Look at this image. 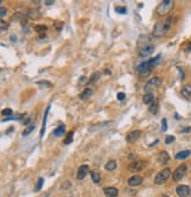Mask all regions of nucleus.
Returning a JSON list of instances; mask_svg holds the SVG:
<instances>
[{
    "label": "nucleus",
    "mask_w": 191,
    "mask_h": 197,
    "mask_svg": "<svg viewBox=\"0 0 191 197\" xmlns=\"http://www.w3.org/2000/svg\"><path fill=\"white\" fill-rule=\"evenodd\" d=\"M66 133V127H65V124H61V126H59L56 129H54V131H53V134H54V136H56V137H60V136H62L63 134Z\"/></svg>",
    "instance_id": "nucleus-17"
},
{
    "label": "nucleus",
    "mask_w": 191,
    "mask_h": 197,
    "mask_svg": "<svg viewBox=\"0 0 191 197\" xmlns=\"http://www.w3.org/2000/svg\"><path fill=\"white\" fill-rule=\"evenodd\" d=\"M99 79H100V74H99V73H95V74H93V75L90 76V79L88 80V82H89V83H94V82H96Z\"/></svg>",
    "instance_id": "nucleus-29"
},
{
    "label": "nucleus",
    "mask_w": 191,
    "mask_h": 197,
    "mask_svg": "<svg viewBox=\"0 0 191 197\" xmlns=\"http://www.w3.org/2000/svg\"><path fill=\"white\" fill-rule=\"evenodd\" d=\"M91 94H93L91 88H84L83 92L80 94V99L81 100H87V99H89L91 96Z\"/></svg>",
    "instance_id": "nucleus-18"
},
{
    "label": "nucleus",
    "mask_w": 191,
    "mask_h": 197,
    "mask_svg": "<svg viewBox=\"0 0 191 197\" xmlns=\"http://www.w3.org/2000/svg\"><path fill=\"white\" fill-rule=\"evenodd\" d=\"M103 192L107 197H116L118 195V190L114 187H107L103 189Z\"/></svg>",
    "instance_id": "nucleus-13"
},
{
    "label": "nucleus",
    "mask_w": 191,
    "mask_h": 197,
    "mask_svg": "<svg viewBox=\"0 0 191 197\" xmlns=\"http://www.w3.org/2000/svg\"><path fill=\"white\" fill-rule=\"evenodd\" d=\"M158 110V101L157 99H155L150 104H149V111L151 113V114H156Z\"/></svg>",
    "instance_id": "nucleus-20"
},
{
    "label": "nucleus",
    "mask_w": 191,
    "mask_h": 197,
    "mask_svg": "<svg viewBox=\"0 0 191 197\" xmlns=\"http://www.w3.org/2000/svg\"><path fill=\"white\" fill-rule=\"evenodd\" d=\"M175 116H176V119H177V120H179V119H181V118H179V115H178V114H176V115H175Z\"/></svg>",
    "instance_id": "nucleus-45"
},
{
    "label": "nucleus",
    "mask_w": 191,
    "mask_h": 197,
    "mask_svg": "<svg viewBox=\"0 0 191 197\" xmlns=\"http://www.w3.org/2000/svg\"><path fill=\"white\" fill-rule=\"evenodd\" d=\"M89 173V165L88 164H82L79 169H78V174H76V178L78 180H83L87 174Z\"/></svg>",
    "instance_id": "nucleus-9"
},
{
    "label": "nucleus",
    "mask_w": 191,
    "mask_h": 197,
    "mask_svg": "<svg viewBox=\"0 0 191 197\" xmlns=\"http://www.w3.org/2000/svg\"><path fill=\"white\" fill-rule=\"evenodd\" d=\"M161 197H169V196H168V195H162Z\"/></svg>",
    "instance_id": "nucleus-46"
},
{
    "label": "nucleus",
    "mask_w": 191,
    "mask_h": 197,
    "mask_svg": "<svg viewBox=\"0 0 191 197\" xmlns=\"http://www.w3.org/2000/svg\"><path fill=\"white\" fill-rule=\"evenodd\" d=\"M170 175H171V170H170V168H164L163 170H161L160 173H158V174L155 176V180H154L155 184H157V185L164 184V183L169 180Z\"/></svg>",
    "instance_id": "nucleus-6"
},
{
    "label": "nucleus",
    "mask_w": 191,
    "mask_h": 197,
    "mask_svg": "<svg viewBox=\"0 0 191 197\" xmlns=\"http://www.w3.org/2000/svg\"><path fill=\"white\" fill-rule=\"evenodd\" d=\"M190 131H191V127H188V128L181 130V133H190Z\"/></svg>",
    "instance_id": "nucleus-39"
},
{
    "label": "nucleus",
    "mask_w": 191,
    "mask_h": 197,
    "mask_svg": "<svg viewBox=\"0 0 191 197\" xmlns=\"http://www.w3.org/2000/svg\"><path fill=\"white\" fill-rule=\"evenodd\" d=\"M168 124H167V119H162V131H167Z\"/></svg>",
    "instance_id": "nucleus-34"
},
{
    "label": "nucleus",
    "mask_w": 191,
    "mask_h": 197,
    "mask_svg": "<svg viewBox=\"0 0 191 197\" xmlns=\"http://www.w3.org/2000/svg\"><path fill=\"white\" fill-rule=\"evenodd\" d=\"M6 13H7V10L5 7H0V19L4 18L6 15Z\"/></svg>",
    "instance_id": "nucleus-35"
},
{
    "label": "nucleus",
    "mask_w": 191,
    "mask_h": 197,
    "mask_svg": "<svg viewBox=\"0 0 191 197\" xmlns=\"http://www.w3.org/2000/svg\"><path fill=\"white\" fill-rule=\"evenodd\" d=\"M27 17L30 19H38V18H40V12L38 10H29L27 12Z\"/></svg>",
    "instance_id": "nucleus-22"
},
{
    "label": "nucleus",
    "mask_w": 191,
    "mask_h": 197,
    "mask_svg": "<svg viewBox=\"0 0 191 197\" xmlns=\"http://www.w3.org/2000/svg\"><path fill=\"white\" fill-rule=\"evenodd\" d=\"M174 7V1L172 0H163L162 3H160V5L156 8V13L160 17H164L167 14H169V12L172 10Z\"/></svg>",
    "instance_id": "nucleus-4"
},
{
    "label": "nucleus",
    "mask_w": 191,
    "mask_h": 197,
    "mask_svg": "<svg viewBox=\"0 0 191 197\" xmlns=\"http://www.w3.org/2000/svg\"><path fill=\"white\" fill-rule=\"evenodd\" d=\"M162 84V79L158 77V76H155L152 79H150L145 84H144V92L145 94L148 93H152L156 88H158Z\"/></svg>",
    "instance_id": "nucleus-5"
},
{
    "label": "nucleus",
    "mask_w": 191,
    "mask_h": 197,
    "mask_svg": "<svg viewBox=\"0 0 191 197\" xmlns=\"http://www.w3.org/2000/svg\"><path fill=\"white\" fill-rule=\"evenodd\" d=\"M42 185H44V178L39 177L38 182H37V187H35V191H40L42 189Z\"/></svg>",
    "instance_id": "nucleus-30"
},
{
    "label": "nucleus",
    "mask_w": 191,
    "mask_h": 197,
    "mask_svg": "<svg viewBox=\"0 0 191 197\" xmlns=\"http://www.w3.org/2000/svg\"><path fill=\"white\" fill-rule=\"evenodd\" d=\"M29 122H30V119L28 118V119H26V120L24 121V124H25V126L27 127V126H29Z\"/></svg>",
    "instance_id": "nucleus-40"
},
{
    "label": "nucleus",
    "mask_w": 191,
    "mask_h": 197,
    "mask_svg": "<svg viewBox=\"0 0 191 197\" xmlns=\"http://www.w3.org/2000/svg\"><path fill=\"white\" fill-rule=\"evenodd\" d=\"M141 134H142L141 130H133V131H130L128 135H127V137H125L127 142H128V143H134L135 141H137L140 138Z\"/></svg>",
    "instance_id": "nucleus-10"
},
{
    "label": "nucleus",
    "mask_w": 191,
    "mask_h": 197,
    "mask_svg": "<svg viewBox=\"0 0 191 197\" xmlns=\"http://www.w3.org/2000/svg\"><path fill=\"white\" fill-rule=\"evenodd\" d=\"M37 84H38V86L44 87V88H51L52 87V83L48 82V81H38Z\"/></svg>",
    "instance_id": "nucleus-28"
},
{
    "label": "nucleus",
    "mask_w": 191,
    "mask_h": 197,
    "mask_svg": "<svg viewBox=\"0 0 191 197\" xmlns=\"http://www.w3.org/2000/svg\"><path fill=\"white\" fill-rule=\"evenodd\" d=\"M115 11H116V13H118V14H125V13H127V7H125V6H117V7L115 8Z\"/></svg>",
    "instance_id": "nucleus-31"
},
{
    "label": "nucleus",
    "mask_w": 191,
    "mask_h": 197,
    "mask_svg": "<svg viewBox=\"0 0 191 197\" xmlns=\"http://www.w3.org/2000/svg\"><path fill=\"white\" fill-rule=\"evenodd\" d=\"M155 50V46L152 44H150L149 39L145 37V41H142V39L140 38L138 40V55L141 58H147L150 56Z\"/></svg>",
    "instance_id": "nucleus-3"
},
{
    "label": "nucleus",
    "mask_w": 191,
    "mask_h": 197,
    "mask_svg": "<svg viewBox=\"0 0 191 197\" xmlns=\"http://www.w3.org/2000/svg\"><path fill=\"white\" fill-rule=\"evenodd\" d=\"M172 142H175V136H172V135L167 136V138H165V144H170V143H172Z\"/></svg>",
    "instance_id": "nucleus-33"
},
{
    "label": "nucleus",
    "mask_w": 191,
    "mask_h": 197,
    "mask_svg": "<svg viewBox=\"0 0 191 197\" xmlns=\"http://www.w3.org/2000/svg\"><path fill=\"white\" fill-rule=\"evenodd\" d=\"M161 59V55H157L156 58H152L150 60H147V61H143L142 64H140L137 67H136V71L140 73L141 76H147L151 73L152 68L158 64V60Z\"/></svg>",
    "instance_id": "nucleus-2"
},
{
    "label": "nucleus",
    "mask_w": 191,
    "mask_h": 197,
    "mask_svg": "<svg viewBox=\"0 0 191 197\" xmlns=\"http://www.w3.org/2000/svg\"><path fill=\"white\" fill-rule=\"evenodd\" d=\"M90 176H91V180H93V182L94 183H99L100 182V180H101V176H100V174L99 173H96V171H91L90 173Z\"/></svg>",
    "instance_id": "nucleus-25"
},
{
    "label": "nucleus",
    "mask_w": 191,
    "mask_h": 197,
    "mask_svg": "<svg viewBox=\"0 0 191 197\" xmlns=\"http://www.w3.org/2000/svg\"><path fill=\"white\" fill-rule=\"evenodd\" d=\"M190 154H191V151H190V150H183V151L177 153V154L175 155V158H176V160H184V158L189 157V156H190Z\"/></svg>",
    "instance_id": "nucleus-19"
},
{
    "label": "nucleus",
    "mask_w": 191,
    "mask_h": 197,
    "mask_svg": "<svg viewBox=\"0 0 191 197\" xmlns=\"http://www.w3.org/2000/svg\"><path fill=\"white\" fill-rule=\"evenodd\" d=\"M142 182H143V177L140 175H134L128 180V184L130 187H138L142 184Z\"/></svg>",
    "instance_id": "nucleus-12"
},
{
    "label": "nucleus",
    "mask_w": 191,
    "mask_h": 197,
    "mask_svg": "<svg viewBox=\"0 0 191 197\" xmlns=\"http://www.w3.org/2000/svg\"><path fill=\"white\" fill-rule=\"evenodd\" d=\"M181 93H182V95H183L184 97L190 99V97H191V84H185V86L182 88Z\"/></svg>",
    "instance_id": "nucleus-16"
},
{
    "label": "nucleus",
    "mask_w": 191,
    "mask_h": 197,
    "mask_svg": "<svg viewBox=\"0 0 191 197\" xmlns=\"http://www.w3.org/2000/svg\"><path fill=\"white\" fill-rule=\"evenodd\" d=\"M45 4H46L47 6H49V5H53V4H54V1H53V0H51V1H45Z\"/></svg>",
    "instance_id": "nucleus-41"
},
{
    "label": "nucleus",
    "mask_w": 191,
    "mask_h": 197,
    "mask_svg": "<svg viewBox=\"0 0 191 197\" xmlns=\"http://www.w3.org/2000/svg\"><path fill=\"white\" fill-rule=\"evenodd\" d=\"M71 185H72V183H71L69 181H66V182H65V184H62V187H61V188H62V189H68Z\"/></svg>",
    "instance_id": "nucleus-37"
},
{
    "label": "nucleus",
    "mask_w": 191,
    "mask_h": 197,
    "mask_svg": "<svg viewBox=\"0 0 191 197\" xmlns=\"http://www.w3.org/2000/svg\"><path fill=\"white\" fill-rule=\"evenodd\" d=\"M124 99H125V94L124 93H118L117 94V100L118 101H123Z\"/></svg>",
    "instance_id": "nucleus-36"
},
{
    "label": "nucleus",
    "mask_w": 191,
    "mask_h": 197,
    "mask_svg": "<svg viewBox=\"0 0 191 197\" xmlns=\"http://www.w3.org/2000/svg\"><path fill=\"white\" fill-rule=\"evenodd\" d=\"M79 82H80V83H84V82H87V77H86V76H81V77H80V80H79Z\"/></svg>",
    "instance_id": "nucleus-38"
},
{
    "label": "nucleus",
    "mask_w": 191,
    "mask_h": 197,
    "mask_svg": "<svg viewBox=\"0 0 191 197\" xmlns=\"http://www.w3.org/2000/svg\"><path fill=\"white\" fill-rule=\"evenodd\" d=\"M1 3H3V1H1V0H0V4H1Z\"/></svg>",
    "instance_id": "nucleus-47"
},
{
    "label": "nucleus",
    "mask_w": 191,
    "mask_h": 197,
    "mask_svg": "<svg viewBox=\"0 0 191 197\" xmlns=\"http://www.w3.org/2000/svg\"><path fill=\"white\" fill-rule=\"evenodd\" d=\"M176 194L179 196V197H188L190 195V188L188 185H184V184H181L176 188Z\"/></svg>",
    "instance_id": "nucleus-11"
},
{
    "label": "nucleus",
    "mask_w": 191,
    "mask_h": 197,
    "mask_svg": "<svg viewBox=\"0 0 191 197\" xmlns=\"http://www.w3.org/2000/svg\"><path fill=\"white\" fill-rule=\"evenodd\" d=\"M35 129V126L34 124H29V126H27V127H25V129L22 130V133H21V135L22 136H28L32 131H33Z\"/></svg>",
    "instance_id": "nucleus-24"
},
{
    "label": "nucleus",
    "mask_w": 191,
    "mask_h": 197,
    "mask_svg": "<svg viewBox=\"0 0 191 197\" xmlns=\"http://www.w3.org/2000/svg\"><path fill=\"white\" fill-rule=\"evenodd\" d=\"M169 160H170V156L167 151H161L158 154V162H160V164H167Z\"/></svg>",
    "instance_id": "nucleus-14"
},
{
    "label": "nucleus",
    "mask_w": 191,
    "mask_h": 197,
    "mask_svg": "<svg viewBox=\"0 0 191 197\" xmlns=\"http://www.w3.org/2000/svg\"><path fill=\"white\" fill-rule=\"evenodd\" d=\"M12 114H13V110L11 108H6V109L1 110V115L3 116H11Z\"/></svg>",
    "instance_id": "nucleus-32"
},
{
    "label": "nucleus",
    "mask_w": 191,
    "mask_h": 197,
    "mask_svg": "<svg viewBox=\"0 0 191 197\" xmlns=\"http://www.w3.org/2000/svg\"><path fill=\"white\" fill-rule=\"evenodd\" d=\"M186 52H191V42H189V46L186 48Z\"/></svg>",
    "instance_id": "nucleus-42"
},
{
    "label": "nucleus",
    "mask_w": 191,
    "mask_h": 197,
    "mask_svg": "<svg viewBox=\"0 0 191 197\" xmlns=\"http://www.w3.org/2000/svg\"><path fill=\"white\" fill-rule=\"evenodd\" d=\"M186 170H188L186 164H181L178 168H176V170L174 171V174H172V180H174L175 182H179V181L184 177V175L186 174Z\"/></svg>",
    "instance_id": "nucleus-7"
},
{
    "label": "nucleus",
    "mask_w": 191,
    "mask_h": 197,
    "mask_svg": "<svg viewBox=\"0 0 191 197\" xmlns=\"http://www.w3.org/2000/svg\"><path fill=\"white\" fill-rule=\"evenodd\" d=\"M34 30H35V32H38V33H44V32L47 31V26H45V25H37V26L34 27Z\"/></svg>",
    "instance_id": "nucleus-27"
},
{
    "label": "nucleus",
    "mask_w": 191,
    "mask_h": 197,
    "mask_svg": "<svg viewBox=\"0 0 191 197\" xmlns=\"http://www.w3.org/2000/svg\"><path fill=\"white\" fill-rule=\"evenodd\" d=\"M104 168H106L107 171H113V170H115V169H116V162L114 160H110V161L107 162Z\"/></svg>",
    "instance_id": "nucleus-23"
},
{
    "label": "nucleus",
    "mask_w": 191,
    "mask_h": 197,
    "mask_svg": "<svg viewBox=\"0 0 191 197\" xmlns=\"http://www.w3.org/2000/svg\"><path fill=\"white\" fill-rule=\"evenodd\" d=\"M12 130H13V127H12V128H10V129H8V130H7V131H6V134H10V133H11V131H12Z\"/></svg>",
    "instance_id": "nucleus-44"
},
{
    "label": "nucleus",
    "mask_w": 191,
    "mask_h": 197,
    "mask_svg": "<svg viewBox=\"0 0 191 197\" xmlns=\"http://www.w3.org/2000/svg\"><path fill=\"white\" fill-rule=\"evenodd\" d=\"M73 135H74V131H69L67 134V137L63 140V144H69L73 142Z\"/></svg>",
    "instance_id": "nucleus-26"
},
{
    "label": "nucleus",
    "mask_w": 191,
    "mask_h": 197,
    "mask_svg": "<svg viewBox=\"0 0 191 197\" xmlns=\"http://www.w3.org/2000/svg\"><path fill=\"white\" fill-rule=\"evenodd\" d=\"M147 165V162L145 161H142V160H137L135 162H133L131 164H129L128 169L129 171H133V173H137V171H141L145 168Z\"/></svg>",
    "instance_id": "nucleus-8"
},
{
    "label": "nucleus",
    "mask_w": 191,
    "mask_h": 197,
    "mask_svg": "<svg viewBox=\"0 0 191 197\" xmlns=\"http://www.w3.org/2000/svg\"><path fill=\"white\" fill-rule=\"evenodd\" d=\"M51 106H48L45 110V115H44V121H42V127H41V131H40V137L42 138L45 135V130H46V121H47V115H48V111H49Z\"/></svg>",
    "instance_id": "nucleus-15"
},
{
    "label": "nucleus",
    "mask_w": 191,
    "mask_h": 197,
    "mask_svg": "<svg viewBox=\"0 0 191 197\" xmlns=\"http://www.w3.org/2000/svg\"><path fill=\"white\" fill-rule=\"evenodd\" d=\"M155 99H156V97H155V95H154L152 93H148V94H144V95H143V102H144L145 104H150Z\"/></svg>",
    "instance_id": "nucleus-21"
},
{
    "label": "nucleus",
    "mask_w": 191,
    "mask_h": 197,
    "mask_svg": "<svg viewBox=\"0 0 191 197\" xmlns=\"http://www.w3.org/2000/svg\"><path fill=\"white\" fill-rule=\"evenodd\" d=\"M11 40H12V41H15V40H17V37L12 35V37H11Z\"/></svg>",
    "instance_id": "nucleus-43"
},
{
    "label": "nucleus",
    "mask_w": 191,
    "mask_h": 197,
    "mask_svg": "<svg viewBox=\"0 0 191 197\" xmlns=\"http://www.w3.org/2000/svg\"><path fill=\"white\" fill-rule=\"evenodd\" d=\"M171 26H172V18H171V17L167 18V19L163 20V21H158V22L155 25L154 31H152L154 37H156V38L164 37V35L170 31Z\"/></svg>",
    "instance_id": "nucleus-1"
}]
</instances>
